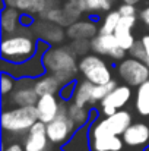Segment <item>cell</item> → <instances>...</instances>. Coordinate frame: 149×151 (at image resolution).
<instances>
[{"label": "cell", "mask_w": 149, "mask_h": 151, "mask_svg": "<svg viewBox=\"0 0 149 151\" xmlns=\"http://www.w3.org/2000/svg\"><path fill=\"white\" fill-rule=\"evenodd\" d=\"M38 51V37L32 28H21L13 34H1L0 56L10 63H22Z\"/></svg>", "instance_id": "6da1fadb"}, {"label": "cell", "mask_w": 149, "mask_h": 151, "mask_svg": "<svg viewBox=\"0 0 149 151\" xmlns=\"http://www.w3.org/2000/svg\"><path fill=\"white\" fill-rule=\"evenodd\" d=\"M75 50L64 44L51 46L43 54V62L46 72L54 75L61 85L76 81V75L79 72V60Z\"/></svg>", "instance_id": "7a4b0ae2"}, {"label": "cell", "mask_w": 149, "mask_h": 151, "mask_svg": "<svg viewBox=\"0 0 149 151\" xmlns=\"http://www.w3.org/2000/svg\"><path fill=\"white\" fill-rule=\"evenodd\" d=\"M38 122L35 106L4 107L1 113V129L9 135H25Z\"/></svg>", "instance_id": "3957f363"}, {"label": "cell", "mask_w": 149, "mask_h": 151, "mask_svg": "<svg viewBox=\"0 0 149 151\" xmlns=\"http://www.w3.org/2000/svg\"><path fill=\"white\" fill-rule=\"evenodd\" d=\"M79 73L92 84H108L113 81V70L108 62L97 53L91 51L79 59Z\"/></svg>", "instance_id": "277c9868"}, {"label": "cell", "mask_w": 149, "mask_h": 151, "mask_svg": "<svg viewBox=\"0 0 149 151\" xmlns=\"http://www.w3.org/2000/svg\"><path fill=\"white\" fill-rule=\"evenodd\" d=\"M76 129H78L76 123L70 119V116L67 113V103L61 101L60 111H58L57 117L54 120H51L50 123H47V135H48L51 145H57L61 148L72 138V135L76 132Z\"/></svg>", "instance_id": "5b68a950"}, {"label": "cell", "mask_w": 149, "mask_h": 151, "mask_svg": "<svg viewBox=\"0 0 149 151\" xmlns=\"http://www.w3.org/2000/svg\"><path fill=\"white\" fill-rule=\"evenodd\" d=\"M89 145L91 151H124V141L121 137L111 134L99 120L89 123Z\"/></svg>", "instance_id": "8992f818"}, {"label": "cell", "mask_w": 149, "mask_h": 151, "mask_svg": "<svg viewBox=\"0 0 149 151\" xmlns=\"http://www.w3.org/2000/svg\"><path fill=\"white\" fill-rule=\"evenodd\" d=\"M117 75L124 84L138 88L149 79V66L145 62L129 56L118 62Z\"/></svg>", "instance_id": "52a82bcc"}, {"label": "cell", "mask_w": 149, "mask_h": 151, "mask_svg": "<svg viewBox=\"0 0 149 151\" xmlns=\"http://www.w3.org/2000/svg\"><path fill=\"white\" fill-rule=\"evenodd\" d=\"M43 51H37L34 57H31L26 62L22 63H10L6 60H1V70L12 73L16 79L21 78H38L46 73L44 62H43Z\"/></svg>", "instance_id": "ba28073f"}, {"label": "cell", "mask_w": 149, "mask_h": 151, "mask_svg": "<svg viewBox=\"0 0 149 151\" xmlns=\"http://www.w3.org/2000/svg\"><path fill=\"white\" fill-rule=\"evenodd\" d=\"M35 78H21L16 82L15 90L12 91V94L9 96V99H3L4 106L7 107V104H13V106H35L37 101L40 99V96L35 91Z\"/></svg>", "instance_id": "9c48e42d"}, {"label": "cell", "mask_w": 149, "mask_h": 151, "mask_svg": "<svg viewBox=\"0 0 149 151\" xmlns=\"http://www.w3.org/2000/svg\"><path fill=\"white\" fill-rule=\"evenodd\" d=\"M133 97L132 87L127 84L117 85L104 100L99 103V113L102 116H110L114 114L118 110H123Z\"/></svg>", "instance_id": "30bf717a"}, {"label": "cell", "mask_w": 149, "mask_h": 151, "mask_svg": "<svg viewBox=\"0 0 149 151\" xmlns=\"http://www.w3.org/2000/svg\"><path fill=\"white\" fill-rule=\"evenodd\" d=\"M91 50L99 56L110 57L113 60H123L127 51L123 50L114 34H97L91 40Z\"/></svg>", "instance_id": "8fae6325"}, {"label": "cell", "mask_w": 149, "mask_h": 151, "mask_svg": "<svg viewBox=\"0 0 149 151\" xmlns=\"http://www.w3.org/2000/svg\"><path fill=\"white\" fill-rule=\"evenodd\" d=\"M24 150L25 151H48L50 142L47 135V125L38 120L24 137Z\"/></svg>", "instance_id": "7c38bea8"}, {"label": "cell", "mask_w": 149, "mask_h": 151, "mask_svg": "<svg viewBox=\"0 0 149 151\" xmlns=\"http://www.w3.org/2000/svg\"><path fill=\"white\" fill-rule=\"evenodd\" d=\"M35 35L38 37V40L47 41L51 46H57V44H63L66 35V29L64 27H60L57 24H53L50 21L41 19L38 22H35V25L32 27Z\"/></svg>", "instance_id": "4fadbf2b"}, {"label": "cell", "mask_w": 149, "mask_h": 151, "mask_svg": "<svg viewBox=\"0 0 149 151\" xmlns=\"http://www.w3.org/2000/svg\"><path fill=\"white\" fill-rule=\"evenodd\" d=\"M121 138L129 148H146L149 145V123L133 122Z\"/></svg>", "instance_id": "5bb4252c"}, {"label": "cell", "mask_w": 149, "mask_h": 151, "mask_svg": "<svg viewBox=\"0 0 149 151\" xmlns=\"http://www.w3.org/2000/svg\"><path fill=\"white\" fill-rule=\"evenodd\" d=\"M136 22H138V16H121L114 31V35L118 40L121 49L127 53L132 50V47L138 41L136 37L133 35V28L136 27Z\"/></svg>", "instance_id": "9a60e30c"}, {"label": "cell", "mask_w": 149, "mask_h": 151, "mask_svg": "<svg viewBox=\"0 0 149 151\" xmlns=\"http://www.w3.org/2000/svg\"><path fill=\"white\" fill-rule=\"evenodd\" d=\"M101 123L114 135L123 137V134L126 132V129L133 123V116L129 110H118L114 114L110 116H102L99 117Z\"/></svg>", "instance_id": "2e32d148"}, {"label": "cell", "mask_w": 149, "mask_h": 151, "mask_svg": "<svg viewBox=\"0 0 149 151\" xmlns=\"http://www.w3.org/2000/svg\"><path fill=\"white\" fill-rule=\"evenodd\" d=\"M60 106H61V100H60V97H57V94L40 96V99L35 104L37 113H38V120L44 122L46 125L50 123L51 120H54L60 111Z\"/></svg>", "instance_id": "e0dca14e"}, {"label": "cell", "mask_w": 149, "mask_h": 151, "mask_svg": "<svg viewBox=\"0 0 149 151\" xmlns=\"http://www.w3.org/2000/svg\"><path fill=\"white\" fill-rule=\"evenodd\" d=\"M99 34V27L92 19H78L66 27V35L70 40H92Z\"/></svg>", "instance_id": "ac0fdd59"}, {"label": "cell", "mask_w": 149, "mask_h": 151, "mask_svg": "<svg viewBox=\"0 0 149 151\" xmlns=\"http://www.w3.org/2000/svg\"><path fill=\"white\" fill-rule=\"evenodd\" d=\"M21 15L22 12L18 7L4 6L0 15V27L1 34H13L22 28L21 25Z\"/></svg>", "instance_id": "d6986e66"}, {"label": "cell", "mask_w": 149, "mask_h": 151, "mask_svg": "<svg viewBox=\"0 0 149 151\" xmlns=\"http://www.w3.org/2000/svg\"><path fill=\"white\" fill-rule=\"evenodd\" d=\"M63 151H91L89 145V125L78 128L72 138L61 147Z\"/></svg>", "instance_id": "ffe728a7"}, {"label": "cell", "mask_w": 149, "mask_h": 151, "mask_svg": "<svg viewBox=\"0 0 149 151\" xmlns=\"http://www.w3.org/2000/svg\"><path fill=\"white\" fill-rule=\"evenodd\" d=\"M35 91L38 96H46V94H58L60 88H61V84L58 82V79L51 75L48 72H46L44 75L35 78Z\"/></svg>", "instance_id": "44dd1931"}, {"label": "cell", "mask_w": 149, "mask_h": 151, "mask_svg": "<svg viewBox=\"0 0 149 151\" xmlns=\"http://www.w3.org/2000/svg\"><path fill=\"white\" fill-rule=\"evenodd\" d=\"M94 85L91 81L88 79H79L76 81V90H75V96H73V103H76L78 106H86V107H92V90Z\"/></svg>", "instance_id": "7402d4cb"}, {"label": "cell", "mask_w": 149, "mask_h": 151, "mask_svg": "<svg viewBox=\"0 0 149 151\" xmlns=\"http://www.w3.org/2000/svg\"><path fill=\"white\" fill-rule=\"evenodd\" d=\"M67 113L70 119L76 123L78 128H82L85 125L91 123V116H92V107L86 106H78L76 103L70 101L67 103Z\"/></svg>", "instance_id": "603a6c76"}, {"label": "cell", "mask_w": 149, "mask_h": 151, "mask_svg": "<svg viewBox=\"0 0 149 151\" xmlns=\"http://www.w3.org/2000/svg\"><path fill=\"white\" fill-rule=\"evenodd\" d=\"M135 109L139 116L149 117V79L136 88Z\"/></svg>", "instance_id": "cb8c5ba5"}, {"label": "cell", "mask_w": 149, "mask_h": 151, "mask_svg": "<svg viewBox=\"0 0 149 151\" xmlns=\"http://www.w3.org/2000/svg\"><path fill=\"white\" fill-rule=\"evenodd\" d=\"M41 19H46V21H50L53 24H57L60 27H69L72 24V21L69 19V16L66 15L63 6L58 7V6H50L48 9L40 15Z\"/></svg>", "instance_id": "d4e9b609"}, {"label": "cell", "mask_w": 149, "mask_h": 151, "mask_svg": "<svg viewBox=\"0 0 149 151\" xmlns=\"http://www.w3.org/2000/svg\"><path fill=\"white\" fill-rule=\"evenodd\" d=\"M16 7L22 13H29V15H41L48 9V1L47 0H19Z\"/></svg>", "instance_id": "484cf974"}, {"label": "cell", "mask_w": 149, "mask_h": 151, "mask_svg": "<svg viewBox=\"0 0 149 151\" xmlns=\"http://www.w3.org/2000/svg\"><path fill=\"white\" fill-rule=\"evenodd\" d=\"M121 15L118 10H110L107 12L102 18H101V22H99V34H114L117 25H118V21H120Z\"/></svg>", "instance_id": "4316f807"}, {"label": "cell", "mask_w": 149, "mask_h": 151, "mask_svg": "<svg viewBox=\"0 0 149 151\" xmlns=\"http://www.w3.org/2000/svg\"><path fill=\"white\" fill-rule=\"evenodd\" d=\"M63 9H64L66 15L69 16V19L72 21V24L75 21L81 19V16L83 13H86L85 0H66L63 4Z\"/></svg>", "instance_id": "83f0119b"}, {"label": "cell", "mask_w": 149, "mask_h": 151, "mask_svg": "<svg viewBox=\"0 0 149 151\" xmlns=\"http://www.w3.org/2000/svg\"><path fill=\"white\" fill-rule=\"evenodd\" d=\"M117 87V82L113 79L111 82H108V84H99V85H94V90H92V107H94V104L95 103H101V101L104 100L114 88Z\"/></svg>", "instance_id": "f1b7e54d"}, {"label": "cell", "mask_w": 149, "mask_h": 151, "mask_svg": "<svg viewBox=\"0 0 149 151\" xmlns=\"http://www.w3.org/2000/svg\"><path fill=\"white\" fill-rule=\"evenodd\" d=\"M16 82H18V79L12 73L1 70V97L3 99H6L7 96L12 94V91L16 87Z\"/></svg>", "instance_id": "f546056e"}, {"label": "cell", "mask_w": 149, "mask_h": 151, "mask_svg": "<svg viewBox=\"0 0 149 151\" xmlns=\"http://www.w3.org/2000/svg\"><path fill=\"white\" fill-rule=\"evenodd\" d=\"M75 90H76V81H72V82H67V84L61 85V88L58 91L60 100L64 101V103H70V101L73 100Z\"/></svg>", "instance_id": "4dcf8cb0"}, {"label": "cell", "mask_w": 149, "mask_h": 151, "mask_svg": "<svg viewBox=\"0 0 149 151\" xmlns=\"http://www.w3.org/2000/svg\"><path fill=\"white\" fill-rule=\"evenodd\" d=\"M70 47L75 50L78 56H85L88 53H91V40H72Z\"/></svg>", "instance_id": "1f68e13d"}, {"label": "cell", "mask_w": 149, "mask_h": 151, "mask_svg": "<svg viewBox=\"0 0 149 151\" xmlns=\"http://www.w3.org/2000/svg\"><path fill=\"white\" fill-rule=\"evenodd\" d=\"M129 54H130L132 57H135V59L142 60V62L146 60V51H145V46H143L142 40H138V41L135 43V46L132 47V50L129 51Z\"/></svg>", "instance_id": "d6a6232c"}, {"label": "cell", "mask_w": 149, "mask_h": 151, "mask_svg": "<svg viewBox=\"0 0 149 151\" xmlns=\"http://www.w3.org/2000/svg\"><path fill=\"white\" fill-rule=\"evenodd\" d=\"M85 6H86V13H91V15L102 13L101 0H85Z\"/></svg>", "instance_id": "836d02e7"}, {"label": "cell", "mask_w": 149, "mask_h": 151, "mask_svg": "<svg viewBox=\"0 0 149 151\" xmlns=\"http://www.w3.org/2000/svg\"><path fill=\"white\" fill-rule=\"evenodd\" d=\"M117 10L120 12L121 16H136V13H138L136 4H129V3H121Z\"/></svg>", "instance_id": "e575fe53"}, {"label": "cell", "mask_w": 149, "mask_h": 151, "mask_svg": "<svg viewBox=\"0 0 149 151\" xmlns=\"http://www.w3.org/2000/svg\"><path fill=\"white\" fill-rule=\"evenodd\" d=\"M21 25L24 28H32L35 25V16L29 13H22L21 15Z\"/></svg>", "instance_id": "d590c367"}, {"label": "cell", "mask_w": 149, "mask_h": 151, "mask_svg": "<svg viewBox=\"0 0 149 151\" xmlns=\"http://www.w3.org/2000/svg\"><path fill=\"white\" fill-rule=\"evenodd\" d=\"M139 18H140V21H142L146 27H149V4H148V6H145V7L140 10Z\"/></svg>", "instance_id": "8d00e7d4"}, {"label": "cell", "mask_w": 149, "mask_h": 151, "mask_svg": "<svg viewBox=\"0 0 149 151\" xmlns=\"http://www.w3.org/2000/svg\"><path fill=\"white\" fill-rule=\"evenodd\" d=\"M3 151H25V150H24V145L19 144V142H9L7 145H4Z\"/></svg>", "instance_id": "74e56055"}, {"label": "cell", "mask_w": 149, "mask_h": 151, "mask_svg": "<svg viewBox=\"0 0 149 151\" xmlns=\"http://www.w3.org/2000/svg\"><path fill=\"white\" fill-rule=\"evenodd\" d=\"M115 0H101V4H102V13H107L113 9Z\"/></svg>", "instance_id": "f35d334b"}, {"label": "cell", "mask_w": 149, "mask_h": 151, "mask_svg": "<svg viewBox=\"0 0 149 151\" xmlns=\"http://www.w3.org/2000/svg\"><path fill=\"white\" fill-rule=\"evenodd\" d=\"M140 40H142V43L145 46V51H146V60H145V63L149 66V34H145Z\"/></svg>", "instance_id": "ab89813d"}, {"label": "cell", "mask_w": 149, "mask_h": 151, "mask_svg": "<svg viewBox=\"0 0 149 151\" xmlns=\"http://www.w3.org/2000/svg\"><path fill=\"white\" fill-rule=\"evenodd\" d=\"M19 0H3V4L4 6H10V7H16Z\"/></svg>", "instance_id": "60d3db41"}, {"label": "cell", "mask_w": 149, "mask_h": 151, "mask_svg": "<svg viewBox=\"0 0 149 151\" xmlns=\"http://www.w3.org/2000/svg\"><path fill=\"white\" fill-rule=\"evenodd\" d=\"M123 3H129V4H138V3H140L142 0H121Z\"/></svg>", "instance_id": "b9f144b4"}, {"label": "cell", "mask_w": 149, "mask_h": 151, "mask_svg": "<svg viewBox=\"0 0 149 151\" xmlns=\"http://www.w3.org/2000/svg\"><path fill=\"white\" fill-rule=\"evenodd\" d=\"M47 1H48V6H57V3L60 0H47Z\"/></svg>", "instance_id": "7bdbcfd3"}, {"label": "cell", "mask_w": 149, "mask_h": 151, "mask_svg": "<svg viewBox=\"0 0 149 151\" xmlns=\"http://www.w3.org/2000/svg\"><path fill=\"white\" fill-rule=\"evenodd\" d=\"M143 151H149V145H148V147H146V148H145V150H143Z\"/></svg>", "instance_id": "ee69618b"}, {"label": "cell", "mask_w": 149, "mask_h": 151, "mask_svg": "<svg viewBox=\"0 0 149 151\" xmlns=\"http://www.w3.org/2000/svg\"><path fill=\"white\" fill-rule=\"evenodd\" d=\"M48 151H60V150H48ZM61 151H63V150H61Z\"/></svg>", "instance_id": "f6af8a7d"}]
</instances>
